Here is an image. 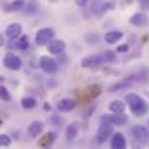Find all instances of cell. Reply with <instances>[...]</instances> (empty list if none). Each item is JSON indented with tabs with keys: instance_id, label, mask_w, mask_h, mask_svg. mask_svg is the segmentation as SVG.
Masks as SVG:
<instances>
[{
	"instance_id": "cell-8",
	"label": "cell",
	"mask_w": 149,
	"mask_h": 149,
	"mask_svg": "<svg viewBox=\"0 0 149 149\" xmlns=\"http://www.w3.org/2000/svg\"><path fill=\"white\" fill-rule=\"evenodd\" d=\"M39 67L42 68V71H45L48 74H54L58 70V62L54 58H51V56H41Z\"/></svg>"
},
{
	"instance_id": "cell-24",
	"label": "cell",
	"mask_w": 149,
	"mask_h": 149,
	"mask_svg": "<svg viewBox=\"0 0 149 149\" xmlns=\"http://www.w3.org/2000/svg\"><path fill=\"white\" fill-rule=\"evenodd\" d=\"M103 58H104L106 62H114V61H116V52H113V51H106V52L103 54Z\"/></svg>"
},
{
	"instance_id": "cell-22",
	"label": "cell",
	"mask_w": 149,
	"mask_h": 149,
	"mask_svg": "<svg viewBox=\"0 0 149 149\" xmlns=\"http://www.w3.org/2000/svg\"><path fill=\"white\" fill-rule=\"evenodd\" d=\"M38 7H39V3L36 0H31L29 3H26V13L32 15V13H35L38 10Z\"/></svg>"
},
{
	"instance_id": "cell-31",
	"label": "cell",
	"mask_w": 149,
	"mask_h": 149,
	"mask_svg": "<svg viewBox=\"0 0 149 149\" xmlns=\"http://www.w3.org/2000/svg\"><path fill=\"white\" fill-rule=\"evenodd\" d=\"M44 110H47V111H51V104L45 103V104H44Z\"/></svg>"
},
{
	"instance_id": "cell-10",
	"label": "cell",
	"mask_w": 149,
	"mask_h": 149,
	"mask_svg": "<svg viewBox=\"0 0 149 149\" xmlns=\"http://www.w3.org/2000/svg\"><path fill=\"white\" fill-rule=\"evenodd\" d=\"M67 48V45H65V42L64 41H59V39H52L48 42V51H49V54L52 55H61L64 51Z\"/></svg>"
},
{
	"instance_id": "cell-1",
	"label": "cell",
	"mask_w": 149,
	"mask_h": 149,
	"mask_svg": "<svg viewBox=\"0 0 149 149\" xmlns=\"http://www.w3.org/2000/svg\"><path fill=\"white\" fill-rule=\"evenodd\" d=\"M125 101L127 103L130 111H132L136 117L145 116V114L148 113V109H149L148 103L142 99L141 96H138V94H135V93H129V94H126Z\"/></svg>"
},
{
	"instance_id": "cell-13",
	"label": "cell",
	"mask_w": 149,
	"mask_h": 149,
	"mask_svg": "<svg viewBox=\"0 0 149 149\" xmlns=\"http://www.w3.org/2000/svg\"><path fill=\"white\" fill-rule=\"evenodd\" d=\"M111 148L114 149H125L126 148V139L123 136V133H113L111 136Z\"/></svg>"
},
{
	"instance_id": "cell-7",
	"label": "cell",
	"mask_w": 149,
	"mask_h": 149,
	"mask_svg": "<svg viewBox=\"0 0 149 149\" xmlns=\"http://www.w3.org/2000/svg\"><path fill=\"white\" fill-rule=\"evenodd\" d=\"M103 62H106V61H104V58L100 56V55H87L86 58L81 59V67H83V68H88V70H91V68H99V67H101Z\"/></svg>"
},
{
	"instance_id": "cell-32",
	"label": "cell",
	"mask_w": 149,
	"mask_h": 149,
	"mask_svg": "<svg viewBox=\"0 0 149 149\" xmlns=\"http://www.w3.org/2000/svg\"><path fill=\"white\" fill-rule=\"evenodd\" d=\"M3 45H4V38L0 35V47H3Z\"/></svg>"
},
{
	"instance_id": "cell-3",
	"label": "cell",
	"mask_w": 149,
	"mask_h": 149,
	"mask_svg": "<svg viewBox=\"0 0 149 149\" xmlns=\"http://www.w3.org/2000/svg\"><path fill=\"white\" fill-rule=\"evenodd\" d=\"M113 126H114L113 123L101 122L99 130H97V136H96V139H97L99 143H106V141L110 136H113Z\"/></svg>"
},
{
	"instance_id": "cell-11",
	"label": "cell",
	"mask_w": 149,
	"mask_h": 149,
	"mask_svg": "<svg viewBox=\"0 0 149 149\" xmlns=\"http://www.w3.org/2000/svg\"><path fill=\"white\" fill-rule=\"evenodd\" d=\"M149 22L148 16L145 15V13H135V15H132L130 16V19H129V23L130 25H133V26H136V28H142V26H146Z\"/></svg>"
},
{
	"instance_id": "cell-20",
	"label": "cell",
	"mask_w": 149,
	"mask_h": 149,
	"mask_svg": "<svg viewBox=\"0 0 149 149\" xmlns=\"http://www.w3.org/2000/svg\"><path fill=\"white\" fill-rule=\"evenodd\" d=\"M9 7H10L9 10H12V12H19V10L26 7V1L25 0H13Z\"/></svg>"
},
{
	"instance_id": "cell-21",
	"label": "cell",
	"mask_w": 149,
	"mask_h": 149,
	"mask_svg": "<svg viewBox=\"0 0 149 149\" xmlns=\"http://www.w3.org/2000/svg\"><path fill=\"white\" fill-rule=\"evenodd\" d=\"M28 47H29V36H28V35H23V36H20V39H19V42H17L16 48L25 51V49H28Z\"/></svg>"
},
{
	"instance_id": "cell-26",
	"label": "cell",
	"mask_w": 149,
	"mask_h": 149,
	"mask_svg": "<svg viewBox=\"0 0 149 149\" xmlns=\"http://www.w3.org/2000/svg\"><path fill=\"white\" fill-rule=\"evenodd\" d=\"M0 96H1V100H3V101H6V103H7V101H10V99H12V97H10V94H9V90H7L4 86H1V88H0Z\"/></svg>"
},
{
	"instance_id": "cell-18",
	"label": "cell",
	"mask_w": 149,
	"mask_h": 149,
	"mask_svg": "<svg viewBox=\"0 0 149 149\" xmlns=\"http://www.w3.org/2000/svg\"><path fill=\"white\" fill-rule=\"evenodd\" d=\"M55 139H56V133L48 132V133L39 141V145H41V146H51V145L55 142Z\"/></svg>"
},
{
	"instance_id": "cell-9",
	"label": "cell",
	"mask_w": 149,
	"mask_h": 149,
	"mask_svg": "<svg viewBox=\"0 0 149 149\" xmlns=\"http://www.w3.org/2000/svg\"><path fill=\"white\" fill-rule=\"evenodd\" d=\"M22 25H19V23H10L6 29H4V35H6V38H9L10 41H15V39H17L20 35H22Z\"/></svg>"
},
{
	"instance_id": "cell-14",
	"label": "cell",
	"mask_w": 149,
	"mask_h": 149,
	"mask_svg": "<svg viewBox=\"0 0 149 149\" xmlns=\"http://www.w3.org/2000/svg\"><path fill=\"white\" fill-rule=\"evenodd\" d=\"M74 107H75V100H72V99L65 97V99H61L58 101V110L59 111H70Z\"/></svg>"
},
{
	"instance_id": "cell-28",
	"label": "cell",
	"mask_w": 149,
	"mask_h": 149,
	"mask_svg": "<svg viewBox=\"0 0 149 149\" xmlns=\"http://www.w3.org/2000/svg\"><path fill=\"white\" fill-rule=\"evenodd\" d=\"M143 10H149V0H139Z\"/></svg>"
},
{
	"instance_id": "cell-33",
	"label": "cell",
	"mask_w": 149,
	"mask_h": 149,
	"mask_svg": "<svg viewBox=\"0 0 149 149\" xmlns=\"http://www.w3.org/2000/svg\"><path fill=\"white\" fill-rule=\"evenodd\" d=\"M148 125H149V120H148Z\"/></svg>"
},
{
	"instance_id": "cell-17",
	"label": "cell",
	"mask_w": 149,
	"mask_h": 149,
	"mask_svg": "<svg viewBox=\"0 0 149 149\" xmlns=\"http://www.w3.org/2000/svg\"><path fill=\"white\" fill-rule=\"evenodd\" d=\"M65 135H67V139L68 141H74L77 136H78V123H71L68 127H67V130H65Z\"/></svg>"
},
{
	"instance_id": "cell-15",
	"label": "cell",
	"mask_w": 149,
	"mask_h": 149,
	"mask_svg": "<svg viewBox=\"0 0 149 149\" xmlns=\"http://www.w3.org/2000/svg\"><path fill=\"white\" fill-rule=\"evenodd\" d=\"M122 38H123V32H120V31H110L104 35V39L107 44H116Z\"/></svg>"
},
{
	"instance_id": "cell-19",
	"label": "cell",
	"mask_w": 149,
	"mask_h": 149,
	"mask_svg": "<svg viewBox=\"0 0 149 149\" xmlns=\"http://www.w3.org/2000/svg\"><path fill=\"white\" fill-rule=\"evenodd\" d=\"M36 104H38V101H36V99H33V97H23V99L20 100V106L23 109H26V110H31V109L36 107Z\"/></svg>"
},
{
	"instance_id": "cell-25",
	"label": "cell",
	"mask_w": 149,
	"mask_h": 149,
	"mask_svg": "<svg viewBox=\"0 0 149 149\" xmlns=\"http://www.w3.org/2000/svg\"><path fill=\"white\" fill-rule=\"evenodd\" d=\"M10 143H12V139H10L9 135H1L0 136V146L1 148H7V146H10Z\"/></svg>"
},
{
	"instance_id": "cell-6",
	"label": "cell",
	"mask_w": 149,
	"mask_h": 149,
	"mask_svg": "<svg viewBox=\"0 0 149 149\" xmlns=\"http://www.w3.org/2000/svg\"><path fill=\"white\" fill-rule=\"evenodd\" d=\"M127 116L125 113H113V114H107V116H101L100 122H107V123H113L117 126H125L127 123Z\"/></svg>"
},
{
	"instance_id": "cell-5",
	"label": "cell",
	"mask_w": 149,
	"mask_h": 149,
	"mask_svg": "<svg viewBox=\"0 0 149 149\" xmlns=\"http://www.w3.org/2000/svg\"><path fill=\"white\" fill-rule=\"evenodd\" d=\"M3 65L10 71H17V70L22 68V61L15 54H6L4 58H3Z\"/></svg>"
},
{
	"instance_id": "cell-16",
	"label": "cell",
	"mask_w": 149,
	"mask_h": 149,
	"mask_svg": "<svg viewBox=\"0 0 149 149\" xmlns=\"http://www.w3.org/2000/svg\"><path fill=\"white\" fill-rule=\"evenodd\" d=\"M109 110H110L111 113H125L126 104H125L123 101H120V100H114V101H111V103L109 104Z\"/></svg>"
},
{
	"instance_id": "cell-29",
	"label": "cell",
	"mask_w": 149,
	"mask_h": 149,
	"mask_svg": "<svg viewBox=\"0 0 149 149\" xmlns=\"http://www.w3.org/2000/svg\"><path fill=\"white\" fill-rule=\"evenodd\" d=\"M126 51H129V44H125V45H122V47H119L116 52H126Z\"/></svg>"
},
{
	"instance_id": "cell-23",
	"label": "cell",
	"mask_w": 149,
	"mask_h": 149,
	"mask_svg": "<svg viewBox=\"0 0 149 149\" xmlns=\"http://www.w3.org/2000/svg\"><path fill=\"white\" fill-rule=\"evenodd\" d=\"M129 86H130V81L125 80V81H122V83H117V84L111 86V87H110V91H117V90H120V88H127Z\"/></svg>"
},
{
	"instance_id": "cell-27",
	"label": "cell",
	"mask_w": 149,
	"mask_h": 149,
	"mask_svg": "<svg viewBox=\"0 0 149 149\" xmlns=\"http://www.w3.org/2000/svg\"><path fill=\"white\" fill-rule=\"evenodd\" d=\"M113 7H114V1H110V3H104V4L101 6L103 12H106V10H111Z\"/></svg>"
},
{
	"instance_id": "cell-12",
	"label": "cell",
	"mask_w": 149,
	"mask_h": 149,
	"mask_svg": "<svg viewBox=\"0 0 149 149\" xmlns=\"http://www.w3.org/2000/svg\"><path fill=\"white\" fill-rule=\"evenodd\" d=\"M44 132V123L42 122H39V120H36V122H32L31 125H29V127H28V133H29V136L31 138H38L41 133Z\"/></svg>"
},
{
	"instance_id": "cell-2",
	"label": "cell",
	"mask_w": 149,
	"mask_h": 149,
	"mask_svg": "<svg viewBox=\"0 0 149 149\" xmlns=\"http://www.w3.org/2000/svg\"><path fill=\"white\" fill-rule=\"evenodd\" d=\"M132 136L141 146H149V129L143 126H133Z\"/></svg>"
},
{
	"instance_id": "cell-4",
	"label": "cell",
	"mask_w": 149,
	"mask_h": 149,
	"mask_svg": "<svg viewBox=\"0 0 149 149\" xmlns=\"http://www.w3.org/2000/svg\"><path fill=\"white\" fill-rule=\"evenodd\" d=\"M54 36H55V32H54L52 28H42V29H39L36 32L35 41H36L38 45H45V44H48L49 41L54 39Z\"/></svg>"
},
{
	"instance_id": "cell-30",
	"label": "cell",
	"mask_w": 149,
	"mask_h": 149,
	"mask_svg": "<svg viewBox=\"0 0 149 149\" xmlns=\"http://www.w3.org/2000/svg\"><path fill=\"white\" fill-rule=\"evenodd\" d=\"M75 3H77V6H80V7H84V6L88 3V0H75Z\"/></svg>"
}]
</instances>
